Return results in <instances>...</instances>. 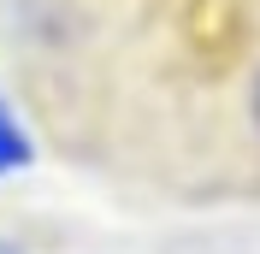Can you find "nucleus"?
I'll list each match as a JSON object with an SVG mask.
<instances>
[{
    "label": "nucleus",
    "mask_w": 260,
    "mask_h": 254,
    "mask_svg": "<svg viewBox=\"0 0 260 254\" xmlns=\"http://www.w3.org/2000/svg\"><path fill=\"white\" fill-rule=\"evenodd\" d=\"M30 166H36V142H30V130H24V118H18L6 101H0V177L30 172Z\"/></svg>",
    "instance_id": "nucleus-1"
},
{
    "label": "nucleus",
    "mask_w": 260,
    "mask_h": 254,
    "mask_svg": "<svg viewBox=\"0 0 260 254\" xmlns=\"http://www.w3.org/2000/svg\"><path fill=\"white\" fill-rule=\"evenodd\" d=\"M248 118H254V130H260V71H254V89H248Z\"/></svg>",
    "instance_id": "nucleus-2"
},
{
    "label": "nucleus",
    "mask_w": 260,
    "mask_h": 254,
    "mask_svg": "<svg viewBox=\"0 0 260 254\" xmlns=\"http://www.w3.org/2000/svg\"><path fill=\"white\" fill-rule=\"evenodd\" d=\"M0 254H24V248H18V242H6V237H0Z\"/></svg>",
    "instance_id": "nucleus-3"
}]
</instances>
